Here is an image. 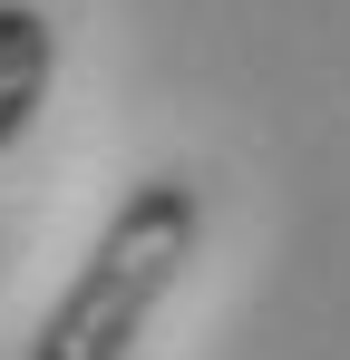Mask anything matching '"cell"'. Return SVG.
<instances>
[{"label": "cell", "instance_id": "cell-1", "mask_svg": "<svg viewBox=\"0 0 350 360\" xmlns=\"http://www.w3.org/2000/svg\"><path fill=\"white\" fill-rule=\"evenodd\" d=\"M205 243V185L195 176H136L108 205L98 243L78 253V273L58 283V302L30 331V360H127L146 341V321L166 311Z\"/></svg>", "mask_w": 350, "mask_h": 360}, {"label": "cell", "instance_id": "cell-2", "mask_svg": "<svg viewBox=\"0 0 350 360\" xmlns=\"http://www.w3.org/2000/svg\"><path fill=\"white\" fill-rule=\"evenodd\" d=\"M49 78H58V20L39 0H0V156L39 127Z\"/></svg>", "mask_w": 350, "mask_h": 360}]
</instances>
